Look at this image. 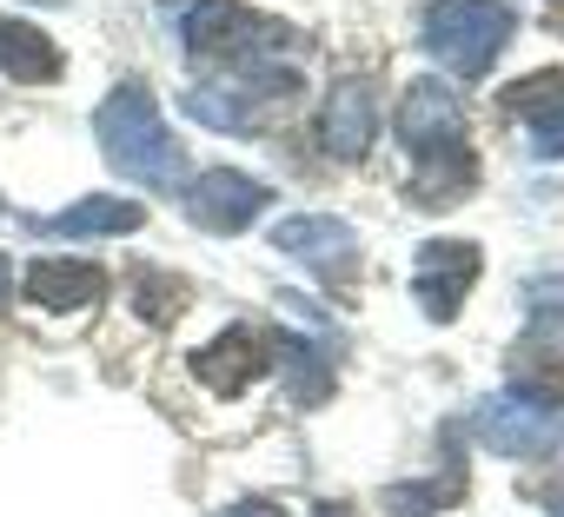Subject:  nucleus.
Masks as SVG:
<instances>
[{
	"instance_id": "f257e3e1",
	"label": "nucleus",
	"mask_w": 564,
	"mask_h": 517,
	"mask_svg": "<svg viewBox=\"0 0 564 517\" xmlns=\"http://www.w3.org/2000/svg\"><path fill=\"white\" fill-rule=\"evenodd\" d=\"M94 133H100V153L120 179L133 186H153V193H173L186 179V160H180V140L160 113V100L140 87V80H120L100 113H94Z\"/></svg>"
},
{
	"instance_id": "f03ea898",
	"label": "nucleus",
	"mask_w": 564,
	"mask_h": 517,
	"mask_svg": "<svg viewBox=\"0 0 564 517\" xmlns=\"http://www.w3.org/2000/svg\"><path fill=\"white\" fill-rule=\"evenodd\" d=\"M511 34H518V21H511L505 0H432L425 28H419L425 54L452 80H485L498 67V54L511 47Z\"/></svg>"
},
{
	"instance_id": "7ed1b4c3",
	"label": "nucleus",
	"mask_w": 564,
	"mask_h": 517,
	"mask_svg": "<svg viewBox=\"0 0 564 517\" xmlns=\"http://www.w3.org/2000/svg\"><path fill=\"white\" fill-rule=\"evenodd\" d=\"M286 47H293V28H279V21L239 8V0H199V8L186 14V54L213 61V67L259 74L272 54H286Z\"/></svg>"
},
{
	"instance_id": "20e7f679",
	"label": "nucleus",
	"mask_w": 564,
	"mask_h": 517,
	"mask_svg": "<svg viewBox=\"0 0 564 517\" xmlns=\"http://www.w3.org/2000/svg\"><path fill=\"white\" fill-rule=\"evenodd\" d=\"M471 431H478V444L498 451V458H551V451H564V411H544V405H531V398H518V392L478 398Z\"/></svg>"
},
{
	"instance_id": "39448f33",
	"label": "nucleus",
	"mask_w": 564,
	"mask_h": 517,
	"mask_svg": "<svg viewBox=\"0 0 564 517\" xmlns=\"http://www.w3.org/2000/svg\"><path fill=\"white\" fill-rule=\"evenodd\" d=\"M478 273H485V252H478L471 239H425L419 258H412L419 312H425L432 326H452L458 306H465V293L478 286Z\"/></svg>"
},
{
	"instance_id": "423d86ee",
	"label": "nucleus",
	"mask_w": 564,
	"mask_h": 517,
	"mask_svg": "<svg viewBox=\"0 0 564 517\" xmlns=\"http://www.w3.org/2000/svg\"><path fill=\"white\" fill-rule=\"evenodd\" d=\"M186 219L199 226V232H246L259 212H265V186L252 179V173H239V166H213V173H199L186 193Z\"/></svg>"
},
{
	"instance_id": "0eeeda50",
	"label": "nucleus",
	"mask_w": 564,
	"mask_h": 517,
	"mask_svg": "<svg viewBox=\"0 0 564 517\" xmlns=\"http://www.w3.org/2000/svg\"><path fill=\"white\" fill-rule=\"evenodd\" d=\"M399 140L419 160L425 153H445V146H465V100L445 80H412L405 100H399Z\"/></svg>"
},
{
	"instance_id": "6e6552de",
	"label": "nucleus",
	"mask_w": 564,
	"mask_h": 517,
	"mask_svg": "<svg viewBox=\"0 0 564 517\" xmlns=\"http://www.w3.org/2000/svg\"><path fill=\"white\" fill-rule=\"evenodd\" d=\"M272 245L286 252V258H306L313 273H352V226L333 219V212H293V219H279L272 226Z\"/></svg>"
},
{
	"instance_id": "1a4fd4ad",
	"label": "nucleus",
	"mask_w": 564,
	"mask_h": 517,
	"mask_svg": "<svg viewBox=\"0 0 564 517\" xmlns=\"http://www.w3.org/2000/svg\"><path fill=\"white\" fill-rule=\"evenodd\" d=\"M379 133V100H372V80H339L326 100H319V146L333 160H359Z\"/></svg>"
},
{
	"instance_id": "9d476101",
	"label": "nucleus",
	"mask_w": 564,
	"mask_h": 517,
	"mask_svg": "<svg viewBox=\"0 0 564 517\" xmlns=\"http://www.w3.org/2000/svg\"><path fill=\"white\" fill-rule=\"evenodd\" d=\"M265 365H272V359H265V339L246 332V326H226L219 339H206V345L193 352V378H199L206 392H219V398H239Z\"/></svg>"
},
{
	"instance_id": "9b49d317",
	"label": "nucleus",
	"mask_w": 564,
	"mask_h": 517,
	"mask_svg": "<svg viewBox=\"0 0 564 517\" xmlns=\"http://www.w3.org/2000/svg\"><path fill=\"white\" fill-rule=\"evenodd\" d=\"M28 299L47 312H80L94 299H107V273L87 258H34L28 266Z\"/></svg>"
},
{
	"instance_id": "f8f14e48",
	"label": "nucleus",
	"mask_w": 564,
	"mask_h": 517,
	"mask_svg": "<svg viewBox=\"0 0 564 517\" xmlns=\"http://www.w3.org/2000/svg\"><path fill=\"white\" fill-rule=\"evenodd\" d=\"M511 385H518V398H531L544 411H564V339L557 332L551 339H524L511 352Z\"/></svg>"
},
{
	"instance_id": "ddd939ff",
	"label": "nucleus",
	"mask_w": 564,
	"mask_h": 517,
	"mask_svg": "<svg viewBox=\"0 0 564 517\" xmlns=\"http://www.w3.org/2000/svg\"><path fill=\"white\" fill-rule=\"evenodd\" d=\"M0 74L14 87H41L61 74V47L54 34H41L34 21H0Z\"/></svg>"
},
{
	"instance_id": "4468645a",
	"label": "nucleus",
	"mask_w": 564,
	"mask_h": 517,
	"mask_svg": "<svg viewBox=\"0 0 564 517\" xmlns=\"http://www.w3.org/2000/svg\"><path fill=\"white\" fill-rule=\"evenodd\" d=\"M471 186H478L471 146H445V153H425V166H419V179H412V199H419L425 212H452Z\"/></svg>"
},
{
	"instance_id": "2eb2a0df",
	"label": "nucleus",
	"mask_w": 564,
	"mask_h": 517,
	"mask_svg": "<svg viewBox=\"0 0 564 517\" xmlns=\"http://www.w3.org/2000/svg\"><path fill=\"white\" fill-rule=\"evenodd\" d=\"M465 491H471V477H465V464L452 458L438 477H419V484H386V491H379V510H386V517H432V510L465 504Z\"/></svg>"
},
{
	"instance_id": "dca6fc26",
	"label": "nucleus",
	"mask_w": 564,
	"mask_h": 517,
	"mask_svg": "<svg viewBox=\"0 0 564 517\" xmlns=\"http://www.w3.org/2000/svg\"><path fill=\"white\" fill-rule=\"evenodd\" d=\"M140 206L133 199H107V193H94V199H80V206H67L61 219H54V239H107V232H140Z\"/></svg>"
},
{
	"instance_id": "f3484780",
	"label": "nucleus",
	"mask_w": 564,
	"mask_h": 517,
	"mask_svg": "<svg viewBox=\"0 0 564 517\" xmlns=\"http://www.w3.org/2000/svg\"><path fill=\"white\" fill-rule=\"evenodd\" d=\"M265 359L293 378V405H319V398L333 392V372L319 365V352H313L306 339H265Z\"/></svg>"
},
{
	"instance_id": "a211bd4d",
	"label": "nucleus",
	"mask_w": 564,
	"mask_h": 517,
	"mask_svg": "<svg viewBox=\"0 0 564 517\" xmlns=\"http://www.w3.org/2000/svg\"><path fill=\"white\" fill-rule=\"evenodd\" d=\"M133 306H140V319H153V326H173V319L186 312V286H180L173 273H153V266H140V273H133Z\"/></svg>"
},
{
	"instance_id": "6ab92c4d",
	"label": "nucleus",
	"mask_w": 564,
	"mask_h": 517,
	"mask_svg": "<svg viewBox=\"0 0 564 517\" xmlns=\"http://www.w3.org/2000/svg\"><path fill=\"white\" fill-rule=\"evenodd\" d=\"M186 113L199 120V127H219V133H239V127H252V107L239 100V87H193L186 94Z\"/></svg>"
},
{
	"instance_id": "aec40b11",
	"label": "nucleus",
	"mask_w": 564,
	"mask_h": 517,
	"mask_svg": "<svg viewBox=\"0 0 564 517\" xmlns=\"http://www.w3.org/2000/svg\"><path fill=\"white\" fill-rule=\"evenodd\" d=\"M524 306H531V312H544V319H564V273L531 279V286H524Z\"/></svg>"
},
{
	"instance_id": "412c9836",
	"label": "nucleus",
	"mask_w": 564,
	"mask_h": 517,
	"mask_svg": "<svg viewBox=\"0 0 564 517\" xmlns=\"http://www.w3.org/2000/svg\"><path fill=\"white\" fill-rule=\"evenodd\" d=\"M524 146H531L538 160H564V107H557L551 120H538V127H524Z\"/></svg>"
},
{
	"instance_id": "4be33fe9",
	"label": "nucleus",
	"mask_w": 564,
	"mask_h": 517,
	"mask_svg": "<svg viewBox=\"0 0 564 517\" xmlns=\"http://www.w3.org/2000/svg\"><path fill=\"white\" fill-rule=\"evenodd\" d=\"M219 517H286V510H279L272 497H239V504H226Z\"/></svg>"
},
{
	"instance_id": "5701e85b",
	"label": "nucleus",
	"mask_w": 564,
	"mask_h": 517,
	"mask_svg": "<svg viewBox=\"0 0 564 517\" xmlns=\"http://www.w3.org/2000/svg\"><path fill=\"white\" fill-rule=\"evenodd\" d=\"M8 293H14V266H8V252H0V312H8Z\"/></svg>"
},
{
	"instance_id": "b1692460",
	"label": "nucleus",
	"mask_w": 564,
	"mask_h": 517,
	"mask_svg": "<svg viewBox=\"0 0 564 517\" xmlns=\"http://www.w3.org/2000/svg\"><path fill=\"white\" fill-rule=\"evenodd\" d=\"M319 517H352V510L346 504H319Z\"/></svg>"
},
{
	"instance_id": "393cba45",
	"label": "nucleus",
	"mask_w": 564,
	"mask_h": 517,
	"mask_svg": "<svg viewBox=\"0 0 564 517\" xmlns=\"http://www.w3.org/2000/svg\"><path fill=\"white\" fill-rule=\"evenodd\" d=\"M54 8H61V0H54Z\"/></svg>"
},
{
	"instance_id": "a878e982",
	"label": "nucleus",
	"mask_w": 564,
	"mask_h": 517,
	"mask_svg": "<svg viewBox=\"0 0 564 517\" xmlns=\"http://www.w3.org/2000/svg\"><path fill=\"white\" fill-rule=\"evenodd\" d=\"M557 517H564V510H557Z\"/></svg>"
}]
</instances>
